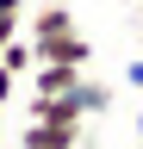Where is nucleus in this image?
I'll use <instances>...</instances> for the list:
<instances>
[{"instance_id":"obj_2","label":"nucleus","mask_w":143,"mask_h":149,"mask_svg":"<svg viewBox=\"0 0 143 149\" xmlns=\"http://www.w3.org/2000/svg\"><path fill=\"white\" fill-rule=\"evenodd\" d=\"M19 149H81V124H25Z\"/></svg>"},{"instance_id":"obj_7","label":"nucleus","mask_w":143,"mask_h":149,"mask_svg":"<svg viewBox=\"0 0 143 149\" xmlns=\"http://www.w3.org/2000/svg\"><path fill=\"white\" fill-rule=\"evenodd\" d=\"M13 93H19V74H6V62H0V112L13 106Z\"/></svg>"},{"instance_id":"obj_3","label":"nucleus","mask_w":143,"mask_h":149,"mask_svg":"<svg viewBox=\"0 0 143 149\" xmlns=\"http://www.w3.org/2000/svg\"><path fill=\"white\" fill-rule=\"evenodd\" d=\"M68 31H75V13L62 0H50V6L31 13V44H50V37H68Z\"/></svg>"},{"instance_id":"obj_12","label":"nucleus","mask_w":143,"mask_h":149,"mask_svg":"<svg viewBox=\"0 0 143 149\" xmlns=\"http://www.w3.org/2000/svg\"><path fill=\"white\" fill-rule=\"evenodd\" d=\"M137 137H143V112H137Z\"/></svg>"},{"instance_id":"obj_6","label":"nucleus","mask_w":143,"mask_h":149,"mask_svg":"<svg viewBox=\"0 0 143 149\" xmlns=\"http://www.w3.org/2000/svg\"><path fill=\"white\" fill-rule=\"evenodd\" d=\"M0 62H6V74H31V68H38V50H31V37H13V44L0 50Z\"/></svg>"},{"instance_id":"obj_9","label":"nucleus","mask_w":143,"mask_h":149,"mask_svg":"<svg viewBox=\"0 0 143 149\" xmlns=\"http://www.w3.org/2000/svg\"><path fill=\"white\" fill-rule=\"evenodd\" d=\"M13 37H19V19H6V13H0V50H6Z\"/></svg>"},{"instance_id":"obj_1","label":"nucleus","mask_w":143,"mask_h":149,"mask_svg":"<svg viewBox=\"0 0 143 149\" xmlns=\"http://www.w3.org/2000/svg\"><path fill=\"white\" fill-rule=\"evenodd\" d=\"M81 74H87V68H68V62H38V68H31V93H44V100H62V93H75V87H81Z\"/></svg>"},{"instance_id":"obj_10","label":"nucleus","mask_w":143,"mask_h":149,"mask_svg":"<svg viewBox=\"0 0 143 149\" xmlns=\"http://www.w3.org/2000/svg\"><path fill=\"white\" fill-rule=\"evenodd\" d=\"M0 13H6V19H19V13H25V0H0Z\"/></svg>"},{"instance_id":"obj_5","label":"nucleus","mask_w":143,"mask_h":149,"mask_svg":"<svg viewBox=\"0 0 143 149\" xmlns=\"http://www.w3.org/2000/svg\"><path fill=\"white\" fill-rule=\"evenodd\" d=\"M68 100H75V112H81V118H106V112H112V87H106V81H87V74H81V87L68 93Z\"/></svg>"},{"instance_id":"obj_8","label":"nucleus","mask_w":143,"mask_h":149,"mask_svg":"<svg viewBox=\"0 0 143 149\" xmlns=\"http://www.w3.org/2000/svg\"><path fill=\"white\" fill-rule=\"evenodd\" d=\"M124 81H131V87L143 93V56H131V62H124Z\"/></svg>"},{"instance_id":"obj_4","label":"nucleus","mask_w":143,"mask_h":149,"mask_svg":"<svg viewBox=\"0 0 143 149\" xmlns=\"http://www.w3.org/2000/svg\"><path fill=\"white\" fill-rule=\"evenodd\" d=\"M25 118H31V124H87L81 112H75V100H68V93H62V100L31 93V100H25Z\"/></svg>"},{"instance_id":"obj_11","label":"nucleus","mask_w":143,"mask_h":149,"mask_svg":"<svg viewBox=\"0 0 143 149\" xmlns=\"http://www.w3.org/2000/svg\"><path fill=\"white\" fill-rule=\"evenodd\" d=\"M0 149H6V112H0Z\"/></svg>"}]
</instances>
